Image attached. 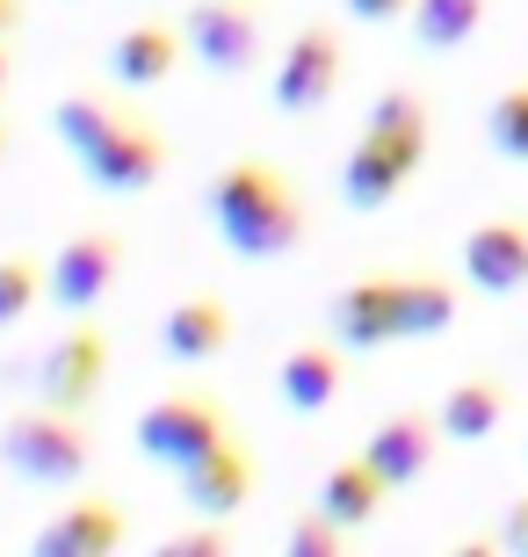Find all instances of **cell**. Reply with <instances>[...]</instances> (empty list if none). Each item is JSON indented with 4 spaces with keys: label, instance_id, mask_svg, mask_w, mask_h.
<instances>
[{
    "label": "cell",
    "instance_id": "1",
    "mask_svg": "<svg viewBox=\"0 0 528 557\" xmlns=\"http://www.w3.org/2000/svg\"><path fill=\"white\" fill-rule=\"evenodd\" d=\"M204 210H210V232H218V247L232 261H290V253L311 247L305 188L290 182L275 160H261V152L224 160L204 182Z\"/></svg>",
    "mask_w": 528,
    "mask_h": 557
},
{
    "label": "cell",
    "instance_id": "2",
    "mask_svg": "<svg viewBox=\"0 0 528 557\" xmlns=\"http://www.w3.org/2000/svg\"><path fill=\"white\" fill-rule=\"evenodd\" d=\"M0 471L37 485V493H73L95 471V428L51 406H22L0 420Z\"/></svg>",
    "mask_w": 528,
    "mask_h": 557
},
{
    "label": "cell",
    "instance_id": "3",
    "mask_svg": "<svg viewBox=\"0 0 528 557\" xmlns=\"http://www.w3.org/2000/svg\"><path fill=\"white\" fill-rule=\"evenodd\" d=\"M232 413H224V398L204 392V384H174V392L145 398L138 420H131V442H138L145 463H160V471H188L196 456H210L218 442H232Z\"/></svg>",
    "mask_w": 528,
    "mask_h": 557
},
{
    "label": "cell",
    "instance_id": "4",
    "mask_svg": "<svg viewBox=\"0 0 528 557\" xmlns=\"http://www.w3.org/2000/svg\"><path fill=\"white\" fill-rule=\"evenodd\" d=\"M341 81H347V29L319 15L297 22V37H283L275 73H268V102H275V116H319V109H333Z\"/></svg>",
    "mask_w": 528,
    "mask_h": 557
},
{
    "label": "cell",
    "instance_id": "5",
    "mask_svg": "<svg viewBox=\"0 0 528 557\" xmlns=\"http://www.w3.org/2000/svg\"><path fill=\"white\" fill-rule=\"evenodd\" d=\"M29 392H37L29 406H51V413L87 420L95 406H102V392H109V333L87 326V319L59 326L37 348V362H29Z\"/></svg>",
    "mask_w": 528,
    "mask_h": 557
},
{
    "label": "cell",
    "instance_id": "6",
    "mask_svg": "<svg viewBox=\"0 0 528 557\" xmlns=\"http://www.w3.org/2000/svg\"><path fill=\"white\" fill-rule=\"evenodd\" d=\"M167 160H174L167 131L123 102L116 116H109V131L87 145L73 166H81V182L95 188V196H152V188L167 182Z\"/></svg>",
    "mask_w": 528,
    "mask_h": 557
},
{
    "label": "cell",
    "instance_id": "7",
    "mask_svg": "<svg viewBox=\"0 0 528 557\" xmlns=\"http://www.w3.org/2000/svg\"><path fill=\"white\" fill-rule=\"evenodd\" d=\"M123 269H131V239H123L116 225L65 232L59 253L44 261V305L59 311V319H87V311L123 283Z\"/></svg>",
    "mask_w": 528,
    "mask_h": 557
},
{
    "label": "cell",
    "instance_id": "8",
    "mask_svg": "<svg viewBox=\"0 0 528 557\" xmlns=\"http://www.w3.org/2000/svg\"><path fill=\"white\" fill-rule=\"evenodd\" d=\"M182 44L204 73L246 81V73L268 59V22H261L254 0H188L182 8Z\"/></svg>",
    "mask_w": 528,
    "mask_h": 557
},
{
    "label": "cell",
    "instance_id": "9",
    "mask_svg": "<svg viewBox=\"0 0 528 557\" xmlns=\"http://www.w3.org/2000/svg\"><path fill=\"white\" fill-rule=\"evenodd\" d=\"M174 493H182L188 521H240L261 499V449L246 434H232L210 456H196L188 471H174Z\"/></svg>",
    "mask_w": 528,
    "mask_h": 557
},
{
    "label": "cell",
    "instance_id": "10",
    "mask_svg": "<svg viewBox=\"0 0 528 557\" xmlns=\"http://www.w3.org/2000/svg\"><path fill=\"white\" fill-rule=\"evenodd\" d=\"M456 283L478 289V297H521L528 289V218L521 210L478 218L456 239Z\"/></svg>",
    "mask_w": 528,
    "mask_h": 557
},
{
    "label": "cell",
    "instance_id": "11",
    "mask_svg": "<svg viewBox=\"0 0 528 557\" xmlns=\"http://www.w3.org/2000/svg\"><path fill=\"white\" fill-rule=\"evenodd\" d=\"M326 341H341L347 355H377L391 341H406L398 333V275H355L326 297Z\"/></svg>",
    "mask_w": 528,
    "mask_h": 557
},
{
    "label": "cell",
    "instance_id": "12",
    "mask_svg": "<svg viewBox=\"0 0 528 557\" xmlns=\"http://www.w3.org/2000/svg\"><path fill=\"white\" fill-rule=\"evenodd\" d=\"M232 341H240V311L224 305L218 289H188L160 319V355L174 370H210V362L232 355Z\"/></svg>",
    "mask_w": 528,
    "mask_h": 557
},
{
    "label": "cell",
    "instance_id": "13",
    "mask_svg": "<svg viewBox=\"0 0 528 557\" xmlns=\"http://www.w3.org/2000/svg\"><path fill=\"white\" fill-rule=\"evenodd\" d=\"M442 428H434V413L427 406H391L377 428H369V442H363V456H369V471L384 478L391 493H406V485H420L434 463H442Z\"/></svg>",
    "mask_w": 528,
    "mask_h": 557
},
{
    "label": "cell",
    "instance_id": "14",
    "mask_svg": "<svg viewBox=\"0 0 528 557\" xmlns=\"http://www.w3.org/2000/svg\"><path fill=\"white\" fill-rule=\"evenodd\" d=\"M363 138L377 145V152H391V160L406 166V174H420L427 152H434V109H427L420 87L391 81V87H377V95H369V109H363Z\"/></svg>",
    "mask_w": 528,
    "mask_h": 557
},
{
    "label": "cell",
    "instance_id": "15",
    "mask_svg": "<svg viewBox=\"0 0 528 557\" xmlns=\"http://www.w3.org/2000/svg\"><path fill=\"white\" fill-rule=\"evenodd\" d=\"M182 59H188L182 22L145 15V22H131V29L109 44L102 73H109V87H131V95H145V87H167V81H174V73H182Z\"/></svg>",
    "mask_w": 528,
    "mask_h": 557
},
{
    "label": "cell",
    "instance_id": "16",
    "mask_svg": "<svg viewBox=\"0 0 528 557\" xmlns=\"http://www.w3.org/2000/svg\"><path fill=\"white\" fill-rule=\"evenodd\" d=\"M391 485L377 471H369V456L363 449H347V456H333L319 471V493H311V507H319L326 521H341L347 536H363V529H377L384 521V507H391Z\"/></svg>",
    "mask_w": 528,
    "mask_h": 557
},
{
    "label": "cell",
    "instance_id": "17",
    "mask_svg": "<svg viewBox=\"0 0 528 557\" xmlns=\"http://www.w3.org/2000/svg\"><path fill=\"white\" fill-rule=\"evenodd\" d=\"M507 420H514V392H507V376H492V370L456 376V384L442 392V406H434V428H442V442H464V449L492 442Z\"/></svg>",
    "mask_w": 528,
    "mask_h": 557
},
{
    "label": "cell",
    "instance_id": "18",
    "mask_svg": "<svg viewBox=\"0 0 528 557\" xmlns=\"http://www.w3.org/2000/svg\"><path fill=\"white\" fill-rule=\"evenodd\" d=\"M347 384V348L341 341H297V348L275 362V398H283V413H326Z\"/></svg>",
    "mask_w": 528,
    "mask_h": 557
},
{
    "label": "cell",
    "instance_id": "19",
    "mask_svg": "<svg viewBox=\"0 0 528 557\" xmlns=\"http://www.w3.org/2000/svg\"><path fill=\"white\" fill-rule=\"evenodd\" d=\"M406 166L391 160V152H377L369 138H355L347 145V160H341V203L355 210V218H384L398 196H406Z\"/></svg>",
    "mask_w": 528,
    "mask_h": 557
},
{
    "label": "cell",
    "instance_id": "20",
    "mask_svg": "<svg viewBox=\"0 0 528 557\" xmlns=\"http://www.w3.org/2000/svg\"><path fill=\"white\" fill-rule=\"evenodd\" d=\"M59 529L73 543V557H123L131 543V507L116 493H73L59 507Z\"/></svg>",
    "mask_w": 528,
    "mask_h": 557
},
{
    "label": "cell",
    "instance_id": "21",
    "mask_svg": "<svg viewBox=\"0 0 528 557\" xmlns=\"http://www.w3.org/2000/svg\"><path fill=\"white\" fill-rule=\"evenodd\" d=\"M464 311V283L456 275H434V269H413L398 275V333L406 341H442Z\"/></svg>",
    "mask_w": 528,
    "mask_h": 557
},
{
    "label": "cell",
    "instance_id": "22",
    "mask_svg": "<svg viewBox=\"0 0 528 557\" xmlns=\"http://www.w3.org/2000/svg\"><path fill=\"white\" fill-rule=\"evenodd\" d=\"M413 44L427 59H456L478 29L492 22V0H413Z\"/></svg>",
    "mask_w": 528,
    "mask_h": 557
},
{
    "label": "cell",
    "instance_id": "23",
    "mask_svg": "<svg viewBox=\"0 0 528 557\" xmlns=\"http://www.w3.org/2000/svg\"><path fill=\"white\" fill-rule=\"evenodd\" d=\"M486 145H492V160L528 166V81H507L486 102Z\"/></svg>",
    "mask_w": 528,
    "mask_h": 557
},
{
    "label": "cell",
    "instance_id": "24",
    "mask_svg": "<svg viewBox=\"0 0 528 557\" xmlns=\"http://www.w3.org/2000/svg\"><path fill=\"white\" fill-rule=\"evenodd\" d=\"M44 311V253H0V333Z\"/></svg>",
    "mask_w": 528,
    "mask_h": 557
},
{
    "label": "cell",
    "instance_id": "25",
    "mask_svg": "<svg viewBox=\"0 0 528 557\" xmlns=\"http://www.w3.org/2000/svg\"><path fill=\"white\" fill-rule=\"evenodd\" d=\"M283 557H355V536H347L341 521H326L305 499V507L290 515V529H283Z\"/></svg>",
    "mask_w": 528,
    "mask_h": 557
},
{
    "label": "cell",
    "instance_id": "26",
    "mask_svg": "<svg viewBox=\"0 0 528 557\" xmlns=\"http://www.w3.org/2000/svg\"><path fill=\"white\" fill-rule=\"evenodd\" d=\"M145 557H240V529L232 521H182V529H167Z\"/></svg>",
    "mask_w": 528,
    "mask_h": 557
},
{
    "label": "cell",
    "instance_id": "27",
    "mask_svg": "<svg viewBox=\"0 0 528 557\" xmlns=\"http://www.w3.org/2000/svg\"><path fill=\"white\" fill-rule=\"evenodd\" d=\"M492 536H500V550H507V557H528V485L507 499V515H500V529H492Z\"/></svg>",
    "mask_w": 528,
    "mask_h": 557
},
{
    "label": "cell",
    "instance_id": "28",
    "mask_svg": "<svg viewBox=\"0 0 528 557\" xmlns=\"http://www.w3.org/2000/svg\"><path fill=\"white\" fill-rule=\"evenodd\" d=\"M341 15L347 22H369V29H384V22H406L413 15V0H341Z\"/></svg>",
    "mask_w": 528,
    "mask_h": 557
},
{
    "label": "cell",
    "instance_id": "29",
    "mask_svg": "<svg viewBox=\"0 0 528 557\" xmlns=\"http://www.w3.org/2000/svg\"><path fill=\"white\" fill-rule=\"evenodd\" d=\"M442 557H507V550H500V536H492V529H470V536H456Z\"/></svg>",
    "mask_w": 528,
    "mask_h": 557
},
{
    "label": "cell",
    "instance_id": "30",
    "mask_svg": "<svg viewBox=\"0 0 528 557\" xmlns=\"http://www.w3.org/2000/svg\"><path fill=\"white\" fill-rule=\"evenodd\" d=\"M29 557H73V543H65V529H59V515L44 521L37 536H29Z\"/></svg>",
    "mask_w": 528,
    "mask_h": 557
},
{
    "label": "cell",
    "instance_id": "31",
    "mask_svg": "<svg viewBox=\"0 0 528 557\" xmlns=\"http://www.w3.org/2000/svg\"><path fill=\"white\" fill-rule=\"evenodd\" d=\"M8 87H15V37H0V102H8Z\"/></svg>",
    "mask_w": 528,
    "mask_h": 557
},
{
    "label": "cell",
    "instance_id": "32",
    "mask_svg": "<svg viewBox=\"0 0 528 557\" xmlns=\"http://www.w3.org/2000/svg\"><path fill=\"white\" fill-rule=\"evenodd\" d=\"M22 15H29V0H0V37H15Z\"/></svg>",
    "mask_w": 528,
    "mask_h": 557
},
{
    "label": "cell",
    "instance_id": "33",
    "mask_svg": "<svg viewBox=\"0 0 528 557\" xmlns=\"http://www.w3.org/2000/svg\"><path fill=\"white\" fill-rule=\"evenodd\" d=\"M8 152H15V124H8V116H0V160H8Z\"/></svg>",
    "mask_w": 528,
    "mask_h": 557
},
{
    "label": "cell",
    "instance_id": "34",
    "mask_svg": "<svg viewBox=\"0 0 528 557\" xmlns=\"http://www.w3.org/2000/svg\"><path fill=\"white\" fill-rule=\"evenodd\" d=\"M521 449H528V442H521Z\"/></svg>",
    "mask_w": 528,
    "mask_h": 557
}]
</instances>
